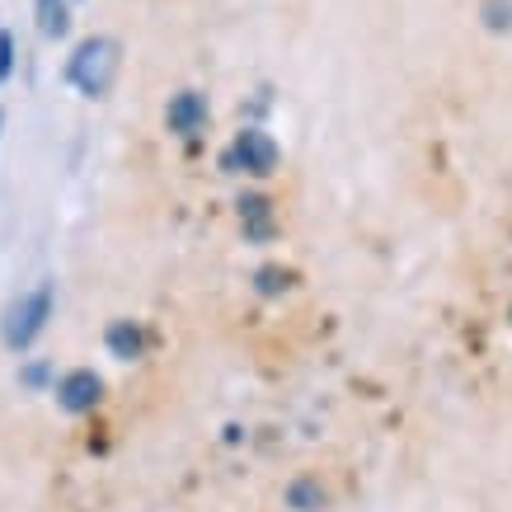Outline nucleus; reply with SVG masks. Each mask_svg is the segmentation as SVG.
Segmentation results:
<instances>
[{
    "mask_svg": "<svg viewBox=\"0 0 512 512\" xmlns=\"http://www.w3.org/2000/svg\"><path fill=\"white\" fill-rule=\"evenodd\" d=\"M484 24H489V29L494 33H508L512 29V0H484Z\"/></svg>",
    "mask_w": 512,
    "mask_h": 512,
    "instance_id": "11",
    "label": "nucleus"
},
{
    "mask_svg": "<svg viewBox=\"0 0 512 512\" xmlns=\"http://www.w3.org/2000/svg\"><path fill=\"white\" fill-rule=\"evenodd\" d=\"M165 123H170V132H179V137H198L202 127H207V99L193 90L174 94L170 109H165Z\"/></svg>",
    "mask_w": 512,
    "mask_h": 512,
    "instance_id": "5",
    "label": "nucleus"
},
{
    "mask_svg": "<svg viewBox=\"0 0 512 512\" xmlns=\"http://www.w3.org/2000/svg\"><path fill=\"white\" fill-rule=\"evenodd\" d=\"M292 282H296V273H292V268H282V264H264L259 273H254L259 296H278V292H287Z\"/></svg>",
    "mask_w": 512,
    "mask_h": 512,
    "instance_id": "10",
    "label": "nucleus"
},
{
    "mask_svg": "<svg viewBox=\"0 0 512 512\" xmlns=\"http://www.w3.org/2000/svg\"><path fill=\"white\" fill-rule=\"evenodd\" d=\"M0 127H5V113H0Z\"/></svg>",
    "mask_w": 512,
    "mask_h": 512,
    "instance_id": "14",
    "label": "nucleus"
},
{
    "mask_svg": "<svg viewBox=\"0 0 512 512\" xmlns=\"http://www.w3.org/2000/svg\"><path fill=\"white\" fill-rule=\"evenodd\" d=\"M10 71H15V38L0 33V85L10 80Z\"/></svg>",
    "mask_w": 512,
    "mask_h": 512,
    "instance_id": "12",
    "label": "nucleus"
},
{
    "mask_svg": "<svg viewBox=\"0 0 512 512\" xmlns=\"http://www.w3.org/2000/svg\"><path fill=\"white\" fill-rule=\"evenodd\" d=\"M47 376H52V367H47V362H29V367L19 372V381H24V386H43Z\"/></svg>",
    "mask_w": 512,
    "mask_h": 512,
    "instance_id": "13",
    "label": "nucleus"
},
{
    "mask_svg": "<svg viewBox=\"0 0 512 512\" xmlns=\"http://www.w3.org/2000/svg\"><path fill=\"white\" fill-rule=\"evenodd\" d=\"M231 165L264 179V174L278 170V141L268 137L264 127H245V132L235 137V146H231Z\"/></svg>",
    "mask_w": 512,
    "mask_h": 512,
    "instance_id": "3",
    "label": "nucleus"
},
{
    "mask_svg": "<svg viewBox=\"0 0 512 512\" xmlns=\"http://www.w3.org/2000/svg\"><path fill=\"white\" fill-rule=\"evenodd\" d=\"M47 315H52V287H33V292H24L19 301H10L5 306V320H0V339L10 343L15 353H24L38 334H43Z\"/></svg>",
    "mask_w": 512,
    "mask_h": 512,
    "instance_id": "2",
    "label": "nucleus"
},
{
    "mask_svg": "<svg viewBox=\"0 0 512 512\" xmlns=\"http://www.w3.org/2000/svg\"><path fill=\"white\" fill-rule=\"evenodd\" d=\"M240 221H245V235L249 240H273V202L249 193L240 198Z\"/></svg>",
    "mask_w": 512,
    "mask_h": 512,
    "instance_id": "7",
    "label": "nucleus"
},
{
    "mask_svg": "<svg viewBox=\"0 0 512 512\" xmlns=\"http://www.w3.org/2000/svg\"><path fill=\"white\" fill-rule=\"evenodd\" d=\"M118 43L113 38H85V43L71 52V62H66V80L76 85L85 99H104L113 90V80H118Z\"/></svg>",
    "mask_w": 512,
    "mask_h": 512,
    "instance_id": "1",
    "label": "nucleus"
},
{
    "mask_svg": "<svg viewBox=\"0 0 512 512\" xmlns=\"http://www.w3.org/2000/svg\"><path fill=\"white\" fill-rule=\"evenodd\" d=\"M99 400H104V381L94 372H71L57 386V404H62L66 414H90Z\"/></svg>",
    "mask_w": 512,
    "mask_h": 512,
    "instance_id": "4",
    "label": "nucleus"
},
{
    "mask_svg": "<svg viewBox=\"0 0 512 512\" xmlns=\"http://www.w3.org/2000/svg\"><path fill=\"white\" fill-rule=\"evenodd\" d=\"M104 343H109V353L118 357V362H132V357L146 353V334H141V325H132V320H113Z\"/></svg>",
    "mask_w": 512,
    "mask_h": 512,
    "instance_id": "6",
    "label": "nucleus"
},
{
    "mask_svg": "<svg viewBox=\"0 0 512 512\" xmlns=\"http://www.w3.org/2000/svg\"><path fill=\"white\" fill-rule=\"evenodd\" d=\"M329 494L320 489V480H311V475H301V480L287 484V508L296 512H325Z\"/></svg>",
    "mask_w": 512,
    "mask_h": 512,
    "instance_id": "9",
    "label": "nucleus"
},
{
    "mask_svg": "<svg viewBox=\"0 0 512 512\" xmlns=\"http://www.w3.org/2000/svg\"><path fill=\"white\" fill-rule=\"evenodd\" d=\"M33 19H38V33H43V38H66V29H71L66 0H33Z\"/></svg>",
    "mask_w": 512,
    "mask_h": 512,
    "instance_id": "8",
    "label": "nucleus"
}]
</instances>
